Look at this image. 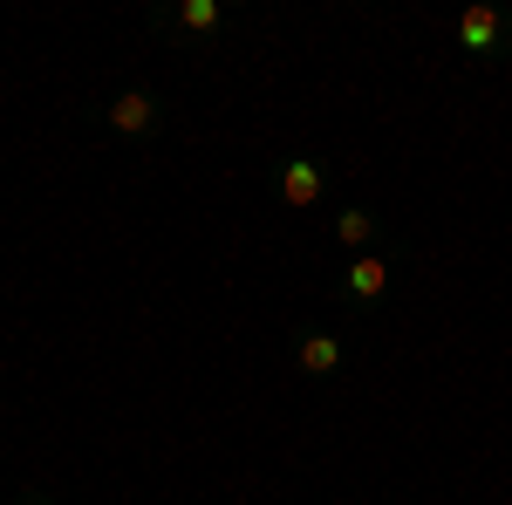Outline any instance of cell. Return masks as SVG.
Instances as JSON below:
<instances>
[{
    "label": "cell",
    "mask_w": 512,
    "mask_h": 505,
    "mask_svg": "<svg viewBox=\"0 0 512 505\" xmlns=\"http://www.w3.org/2000/svg\"><path fill=\"white\" fill-rule=\"evenodd\" d=\"M458 48H465L472 62H485V69L506 62L512 55V14L506 7H485V0L465 7V14H458Z\"/></svg>",
    "instance_id": "cell-2"
},
{
    "label": "cell",
    "mask_w": 512,
    "mask_h": 505,
    "mask_svg": "<svg viewBox=\"0 0 512 505\" xmlns=\"http://www.w3.org/2000/svg\"><path fill=\"white\" fill-rule=\"evenodd\" d=\"M390 273H396V253H355L349 273L335 280V301L342 308H376L390 294Z\"/></svg>",
    "instance_id": "cell-5"
},
{
    "label": "cell",
    "mask_w": 512,
    "mask_h": 505,
    "mask_svg": "<svg viewBox=\"0 0 512 505\" xmlns=\"http://www.w3.org/2000/svg\"><path fill=\"white\" fill-rule=\"evenodd\" d=\"M151 35L158 41H219L226 35V7L219 0H158L151 7Z\"/></svg>",
    "instance_id": "cell-1"
},
{
    "label": "cell",
    "mask_w": 512,
    "mask_h": 505,
    "mask_svg": "<svg viewBox=\"0 0 512 505\" xmlns=\"http://www.w3.org/2000/svg\"><path fill=\"white\" fill-rule=\"evenodd\" d=\"M103 123L130 137V144H144V137H158L164 130V96L158 89H117L110 103H103Z\"/></svg>",
    "instance_id": "cell-3"
},
{
    "label": "cell",
    "mask_w": 512,
    "mask_h": 505,
    "mask_svg": "<svg viewBox=\"0 0 512 505\" xmlns=\"http://www.w3.org/2000/svg\"><path fill=\"white\" fill-rule=\"evenodd\" d=\"M14 505H55V499H48V492H21Z\"/></svg>",
    "instance_id": "cell-8"
},
{
    "label": "cell",
    "mask_w": 512,
    "mask_h": 505,
    "mask_svg": "<svg viewBox=\"0 0 512 505\" xmlns=\"http://www.w3.org/2000/svg\"><path fill=\"white\" fill-rule=\"evenodd\" d=\"M274 198H280V205H294V212L321 205V198H328V164L308 157V151L280 157V164H274Z\"/></svg>",
    "instance_id": "cell-4"
},
{
    "label": "cell",
    "mask_w": 512,
    "mask_h": 505,
    "mask_svg": "<svg viewBox=\"0 0 512 505\" xmlns=\"http://www.w3.org/2000/svg\"><path fill=\"white\" fill-rule=\"evenodd\" d=\"M328 239H335L349 260H355V253H376V239H383V219H376L369 205H342V212L328 219Z\"/></svg>",
    "instance_id": "cell-6"
},
{
    "label": "cell",
    "mask_w": 512,
    "mask_h": 505,
    "mask_svg": "<svg viewBox=\"0 0 512 505\" xmlns=\"http://www.w3.org/2000/svg\"><path fill=\"white\" fill-rule=\"evenodd\" d=\"M294 362H301V376L328 383V376L349 362V342H342V335H328V328H308V335L294 342Z\"/></svg>",
    "instance_id": "cell-7"
}]
</instances>
